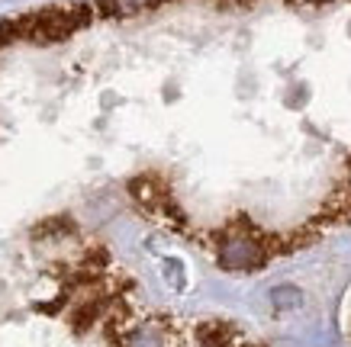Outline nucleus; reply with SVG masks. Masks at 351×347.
<instances>
[{
    "label": "nucleus",
    "mask_w": 351,
    "mask_h": 347,
    "mask_svg": "<svg viewBox=\"0 0 351 347\" xmlns=\"http://www.w3.org/2000/svg\"><path fill=\"white\" fill-rule=\"evenodd\" d=\"M87 23H90V7H55L16 20V32L20 39H32V42H58Z\"/></svg>",
    "instance_id": "nucleus-1"
},
{
    "label": "nucleus",
    "mask_w": 351,
    "mask_h": 347,
    "mask_svg": "<svg viewBox=\"0 0 351 347\" xmlns=\"http://www.w3.org/2000/svg\"><path fill=\"white\" fill-rule=\"evenodd\" d=\"M158 3H165V0H104V10L110 16H136V13H145Z\"/></svg>",
    "instance_id": "nucleus-2"
},
{
    "label": "nucleus",
    "mask_w": 351,
    "mask_h": 347,
    "mask_svg": "<svg viewBox=\"0 0 351 347\" xmlns=\"http://www.w3.org/2000/svg\"><path fill=\"white\" fill-rule=\"evenodd\" d=\"M271 299H274L277 309H297L300 305V290H293V286H280V290L271 293Z\"/></svg>",
    "instance_id": "nucleus-3"
}]
</instances>
